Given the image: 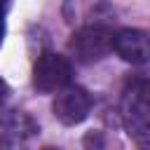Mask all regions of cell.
Listing matches in <instances>:
<instances>
[{
  "instance_id": "cell-1",
  "label": "cell",
  "mask_w": 150,
  "mask_h": 150,
  "mask_svg": "<svg viewBox=\"0 0 150 150\" xmlns=\"http://www.w3.org/2000/svg\"><path fill=\"white\" fill-rule=\"evenodd\" d=\"M120 110L127 134L136 143L150 145V80L145 77L127 80Z\"/></svg>"
},
{
  "instance_id": "cell-2",
  "label": "cell",
  "mask_w": 150,
  "mask_h": 150,
  "mask_svg": "<svg viewBox=\"0 0 150 150\" xmlns=\"http://www.w3.org/2000/svg\"><path fill=\"white\" fill-rule=\"evenodd\" d=\"M70 52L80 63H94L101 61L112 52V30L103 23H91L73 33L70 38Z\"/></svg>"
},
{
  "instance_id": "cell-3",
  "label": "cell",
  "mask_w": 150,
  "mask_h": 150,
  "mask_svg": "<svg viewBox=\"0 0 150 150\" xmlns=\"http://www.w3.org/2000/svg\"><path fill=\"white\" fill-rule=\"evenodd\" d=\"M73 80V66L66 56L56 52H45L33 66V87L42 94L59 91Z\"/></svg>"
},
{
  "instance_id": "cell-4",
  "label": "cell",
  "mask_w": 150,
  "mask_h": 150,
  "mask_svg": "<svg viewBox=\"0 0 150 150\" xmlns=\"http://www.w3.org/2000/svg\"><path fill=\"white\" fill-rule=\"evenodd\" d=\"M91 105H94V98L87 89L82 87H63L59 89L54 103H52V110H54V117L66 124V127H75L80 122H84L91 112Z\"/></svg>"
},
{
  "instance_id": "cell-5",
  "label": "cell",
  "mask_w": 150,
  "mask_h": 150,
  "mask_svg": "<svg viewBox=\"0 0 150 150\" xmlns=\"http://www.w3.org/2000/svg\"><path fill=\"white\" fill-rule=\"evenodd\" d=\"M112 52L127 63H148L150 61V35L141 28H122L112 33Z\"/></svg>"
},
{
  "instance_id": "cell-6",
  "label": "cell",
  "mask_w": 150,
  "mask_h": 150,
  "mask_svg": "<svg viewBox=\"0 0 150 150\" xmlns=\"http://www.w3.org/2000/svg\"><path fill=\"white\" fill-rule=\"evenodd\" d=\"M38 131H40V127L21 110H9V112L0 115V134L12 141H23L28 136H35Z\"/></svg>"
},
{
  "instance_id": "cell-7",
  "label": "cell",
  "mask_w": 150,
  "mask_h": 150,
  "mask_svg": "<svg viewBox=\"0 0 150 150\" xmlns=\"http://www.w3.org/2000/svg\"><path fill=\"white\" fill-rule=\"evenodd\" d=\"M9 5H12V0H0V45L5 38V16L9 12Z\"/></svg>"
},
{
  "instance_id": "cell-8",
  "label": "cell",
  "mask_w": 150,
  "mask_h": 150,
  "mask_svg": "<svg viewBox=\"0 0 150 150\" xmlns=\"http://www.w3.org/2000/svg\"><path fill=\"white\" fill-rule=\"evenodd\" d=\"M7 96H9V87H7L5 80H0V108H2V103L7 101Z\"/></svg>"
}]
</instances>
